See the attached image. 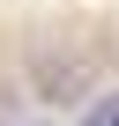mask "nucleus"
<instances>
[{
    "label": "nucleus",
    "instance_id": "f257e3e1",
    "mask_svg": "<svg viewBox=\"0 0 119 126\" xmlns=\"http://www.w3.org/2000/svg\"><path fill=\"white\" fill-rule=\"evenodd\" d=\"M37 82H45L52 96H75V89L89 82V59H75V52H67V59H60V52H45V59H37Z\"/></svg>",
    "mask_w": 119,
    "mask_h": 126
},
{
    "label": "nucleus",
    "instance_id": "f03ea898",
    "mask_svg": "<svg viewBox=\"0 0 119 126\" xmlns=\"http://www.w3.org/2000/svg\"><path fill=\"white\" fill-rule=\"evenodd\" d=\"M82 126H119V96H97V104L82 111Z\"/></svg>",
    "mask_w": 119,
    "mask_h": 126
}]
</instances>
